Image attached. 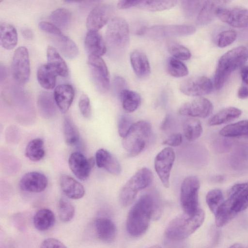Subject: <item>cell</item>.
I'll use <instances>...</instances> for the list:
<instances>
[{"label":"cell","mask_w":248,"mask_h":248,"mask_svg":"<svg viewBox=\"0 0 248 248\" xmlns=\"http://www.w3.org/2000/svg\"><path fill=\"white\" fill-rule=\"evenodd\" d=\"M154 201L148 194L141 196L130 209L126 219L128 233L134 237L142 235L147 230L154 210Z\"/></svg>","instance_id":"1"},{"label":"cell","mask_w":248,"mask_h":248,"mask_svg":"<svg viewBox=\"0 0 248 248\" xmlns=\"http://www.w3.org/2000/svg\"><path fill=\"white\" fill-rule=\"evenodd\" d=\"M204 218V212L201 209L193 214L184 212L169 223L165 230V235L170 241L183 240L199 228Z\"/></svg>","instance_id":"2"},{"label":"cell","mask_w":248,"mask_h":248,"mask_svg":"<svg viewBox=\"0 0 248 248\" xmlns=\"http://www.w3.org/2000/svg\"><path fill=\"white\" fill-rule=\"evenodd\" d=\"M248 59V47L240 46L223 54L219 59L214 77L216 89H220L232 72L240 67Z\"/></svg>","instance_id":"3"},{"label":"cell","mask_w":248,"mask_h":248,"mask_svg":"<svg viewBox=\"0 0 248 248\" xmlns=\"http://www.w3.org/2000/svg\"><path fill=\"white\" fill-rule=\"evenodd\" d=\"M129 41V30L127 22L120 17L111 19L106 32L105 43L109 54L117 56L123 53L126 49Z\"/></svg>","instance_id":"4"},{"label":"cell","mask_w":248,"mask_h":248,"mask_svg":"<svg viewBox=\"0 0 248 248\" xmlns=\"http://www.w3.org/2000/svg\"><path fill=\"white\" fill-rule=\"evenodd\" d=\"M151 132L152 126L149 122L140 121L134 123L122 141L124 148L130 156L137 155L143 150Z\"/></svg>","instance_id":"5"},{"label":"cell","mask_w":248,"mask_h":248,"mask_svg":"<svg viewBox=\"0 0 248 248\" xmlns=\"http://www.w3.org/2000/svg\"><path fill=\"white\" fill-rule=\"evenodd\" d=\"M153 179V173L149 169L144 167L137 171L120 192L119 201L121 205L127 207L132 204L139 191L149 186Z\"/></svg>","instance_id":"6"},{"label":"cell","mask_w":248,"mask_h":248,"mask_svg":"<svg viewBox=\"0 0 248 248\" xmlns=\"http://www.w3.org/2000/svg\"><path fill=\"white\" fill-rule=\"evenodd\" d=\"M200 186V181L195 176H188L184 180L181 186L180 201L184 212L193 214L199 209Z\"/></svg>","instance_id":"7"},{"label":"cell","mask_w":248,"mask_h":248,"mask_svg":"<svg viewBox=\"0 0 248 248\" xmlns=\"http://www.w3.org/2000/svg\"><path fill=\"white\" fill-rule=\"evenodd\" d=\"M88 65L93 82L97 90L102 93L109 88L110 78L107 65L100 56L89 55Z\"/></svg>","instance_id":"8"},{"label":"cell","mask_w":248,"mask_h":248,"mask_svg":"<svg viewBox=\"0 0 248 248\" xmlns=\"http://www.w3.org/2000/svg\"><path fill=\"white\" fill-rule=\"evenodd\" d=\"M11 73L14 80L20 85L24 84L29 80L30 62L26 47L20 46L15 51L11 63Z\"/></svg>","instance_id":"9"},{"label":"cell","mask_w":248,"mask_h":248,"mask_svg":"<svg viewBox=\"0 0 248 248\" xmlns=\"http://www.w3.org/2000/svg\"><path fill=\"white\" fill-rule=\"evenodd\" d=\"M173 150L167 147L161 150L155 159V168L162 184L165 187L170 186V176L175 160Z\"/></svg>","instance_id":"10"},{"label":"cell","mask_w":248,"mask_h":248,"mask_svg":"<svg viewBox=\"0 0 248 248\" xmlns=\"http://www.w3.org/2000/svg\"><path fill=\"white\" fill-rule=\"evenodd\" d=\"M196 31L194 26L190 25H160L146 27L144 34L159 38H169L187 36Z\"/></svg>","instance_id":"11"},{"label":"cell","mask_w":248,"mask_h":248,"mask_svg":"<svg viewBox=\"0 0 248 248\" xmlns=\"http://www.w3.org/2000/svg\"><path fill=\"white\" fill-rule=\"evenodd\" d=\"M213 89L211 80L203 76L186 79L180 86L181 92L190 96L199 97L209 94Z\"/></svg>","instance_id":"12"},{"label":"cell","mask_w":248,"mask_h":248,"mask_svg":"<svg viewBox=\"0 0 248 248\" xmlns=\"http://www.w3.org/2000/svg\"><path fill=\"white\" fill-rule=\"evenodd\" d=\"M225 201L236 214L248 208V182L233 185L229 190Z\"/></svg>","instance_id":"13"},{"label":"cell","mask_w":248,"mask_h":248,"mask_svg":"<svg viewBox=\"0 0 248 248\" xmlns=\"http://www.w3.org/2000/svg\"><path fill=\"white\" fill-rule=\"evenodd\" d=\"M213 106L207 99L200 97L182 105L179 112L182 115L205 118L212 112Z\"/></svg>","instance_id":"14"},{"label":"cell","mask_w":248,"mask_h":248,"mask_svg":"<svg viewBox=\"0 0 248 248\" xmlns=\"http://www.w3.org/2000/svg\"><path fill=\"white\" fill-rule=\"evenodd\" d=\"M69 166L73 173L81 180H86L94 165L92 158H88L80 152L72 153L68 159Z\"/></svg>","instance_id":"15"},{"label":"cell","mask_w":248,"mask_h":248,"mask_svg":"<svg viewBox=\"0 0 248 248\" xmlns=\"http://www.w3.org/2000/svg\"><path fill=\"white\" fill-rule=\"evenodd\" d=\"M113 13L112 7L108 4L97 5L89 13L86 20L89 31H97L109 21Z\"/></svg>","instance_id":"16"},{"label":"cell","mask_w":248,"mask_h":248,"mask_svg":"<svg viewBox=\"0 0 248 248\" xmlns=\"http://www.w3.org/2000/svg\"><path fill=\"white\" fill-rule=\"evenodd\" d=\"M217 16L232 27L237 28L248 27V9L222 8L218 11Z\"/></svg>","instance_id":"17"},{"label":"cell","mask_w":248,"mask_h":248,"mask_svg":"<svg viewBox=\"0 0 248 248\" xmlns=\"http://www.w3.org/2000/svg\"><path fill=\"white\" fill-rule=\"evenodd\" d=\"M46 177L37 171H31L24 175L19 182L21 189L29 192H41L47 186Z\"/></svg>","instance_id":"18"},{"label":"cell","mask_w":248,"mask_h":248,"mask_svg":"<svg viewBox=\"0 0 248 248\" xmlns=\"http://www.w3.org/2000/svg\"><path fill=\"white\" fill-rule=\"evenodd\" d=\"M232 0H206L198 13L197 21L199 25H205L211 22L219 10Z\"/></svg>","instance_id":"19"},{"label":"cell","mask_w":248,"mask_h":248,"mask_svg":"<svg viewBox=\"0 0 248 248\" xmlns=\"http://www.w3.org/2000/svg\"><path fill=\"white\" fill-rule=\"evenodd\" d=\"M74 95V90L70 84H60L55 88L53 97L56 106L62 113H65L68 111L73 102Z\"/></svg>","instance_id":"20"},{"label":"cell","mask_w":248,"mask_h":248,"mask_svg":"<svg viewBox=\"0 0 248 248\" xmlns=\"http://www.w3.org/2000/svg\"><path fill=\"white\" fill-rule=\"evenodd\" d=\"M94 228L96 235L101 241L111 243L115 240L117 229L110 219L104 217L97 218L94 222Z\"/></svg>","instance_id":"21"},{"label":"cell","mask_w":248,"mask_h":248,"mask_svg":"<svg viewBox=\"0 0 248 248\" xmlns=\"http://www.w3.org/2000/svg\"><path fill=\"white\" fill-rule=\"evenodd\" d=\"M60 185L62 192L70 199H79L85 194L83 185L68 175L62 174L60 176Z\"/></svg>","instance_id":"22"},{"label":"cell","mask_w":248,"mask_h":248,"mask_svg":"<svg viewBox=\"0 0 248 248\" xmlns=\"http://www.w3.org/2000/svg\"><path fill=\"white\" fill-rule=\"evenodd\" d=\"M95 162L98 168L112 174L119 175L121 173V165L117 158L104 149H100L96 152Z\"/></svg>","instance_id":"23"},{"label":"cell","mask_w":248,"mask_h":248,"mask_svg":"<svg viewBox=\"0 0 248 248\" xmlns=\"http://www.w3.org/2000/svg\"><path fill=\"white\" fill-rule=\"evenodd\" d=\"M50 36L54 45L64 57L69 59L77 57L79 53L78 49L72 40L62 32Z\"/></svg>","instance_id":"24"},{"label":"cell","mask_w":248,"mask_h":248,"mask_svg":"<svg viewBox=\"0 0 248 248\" xmlns=\"http://www.w3.org/2000/svg\"><path fill=\"white\" fill-rule=\"evenodd\" d=\"M84 45L89 55L101 56L107 51L106 43L102 36L96 31H89L87 33Z\"/></svg>","instance_id":"25"},{"label":"cell","mask_w":248,"mask_h":248,"mask_svg":"<svg viewBox=\"0 0 248 248\" xmlns=\"http://www.w3.org/2000/svg\"><path fill=\"white\" fill-rule=\"evenodd\" d=\"M46 56L47 64L57 75L64 78L68 76V67L63 58L55 47L52 46H48Z\"/></svg>","instance_id":"26"},{"label":"cell","mask_w":248,"mask_h":248,"mask_svg":"<svg viewBox=\"0 0 248 248\" xmlns=\"http://www.w3.org/2000/svg\"><path fill=\"white\" fill-rule=\"evenodd\" d=\"M130 63L136 75L140 78L148 77L151 72V67L146 55L142 51L135 50L130 56Z\"/></svg>","instance_id":"27"},{"label":"cell","mask_w":248,"mask_h":248,"mask_svg":"<svg viewBox=\"0 0 248 248\" xmlns=\"http://www.w3.org/2000/svg\"><path fill=\"white\" fill-rule=\"evenodd\" d=\"M18 41L16 29L11 24L1 22L0 24V43L2 47L7 49H13Z\"/></svg>","instance_id":"28"},{"label":"cell","mask_w":248,"mask_h":248,"mask_svg":"<svg viewBox=\"0 0 248 248\" xmlns=\"http://www.w3.org/2000/svg\"><path fill=\"white\" fill-rule=\"evenodd\" d=\"M37 105L40 114L45 119H51L56 113L53 95L48 92H43L39 95Z\"/></svg>","instance_id":"29"},{"label":"cell","mask_w":248,"mask_h":248,"mask_svg":"<svg viewBox=\"0 0 248 248\" xmlns=\"http://www.w3.org/2000/svg\"><path fill=\"white\" fill-rule=\"evenodd\" d=\"M55 217L53 212L47 208L38 210L33 218L35 228L40 231H46L50 229L54 224Z\"/></svg>","instance_id":"30"},{"label":"cell","mask_w":248,"mask_h":248,"mask_svg":"<svg viewBox=\"0 0 248 248\" xmlns=\"http://www.w3.org/2000/svg\"><path fill=\"white\" fill-rule=\"evenodd\" d=\"M119 94L122 107L126 113L134 112L140 104V96L136 92L124 89Z\"/></svg>","instance_id":"31"},{"label":"cell","mask_w":248,"mask_h":248,"mask_svg":"<svg viewBox=\"0 0 248 248\" xmlns=\"http://www.w3.org/2000/svg\"><path fill=\"white\" fill-rule=\"evenodd\" d=\"M242 114L241 110L235 107H228L219 111L209 121L211 126L224 124L233 121L239 117Z\"/></svg>","instance_id":"32"},{"label":"cell","mask_w":248,"mask_h":248,"mask_svg":"<svg viewBox=\"0 0 248 248\" xmlns=\"http://www.w3.org/2000/svg\"><path fill=\"white\" fill-rule=\"evenodd\" d=\"M219 134L228 138H248V120L228 124L220 130Z\"/></svg>","instance_id":"33"},{"label":"cell","mask_w":248,"mask_h":248,"mask_svg":"<svg viewBox=\"0 0 248 248\" xmlns=\"http://www.w3.org/2000/svg\"><path fill=\"white\" fill-rule=\"evenodd\" d=\"M58 75L47 64L41 65L37 71V78L40 85L46 90L53 89Z\"/></svg>","instance_id":"34"},{"label":"cell","mask_w":248,"mask_h":248,"mask_svg":"<svg viewBox=\"0 0 248 248\" xmlns=\"http://www.w3.org/2000/svg\"><path fill=\"white\" fill-rule=\"evenodd\" d=\"M183 129L185 137L190 141L198 139L202 132L200 121L193 117L187 118L184 122Z\"/></svg>","instance_id":"35"},{"label":"cell","mask_w":248,"mask_h":248,"mask_svg":"<svg viewBox=\"0 0 248 248\" xmlns=\"http://www.w3.org/2000/svg\"><path fill=\"white\" fill-rule=\"evenodd\" d=\"M25 155L33 161H38L43 159L45 155L43 140L36 138L30 141L26 147Z\"/></svg>","instance_id":"36"},{"label":"cell","mask_w":248,"mask_h":248,"mask_svg":"<svg viewBox=\"0 0 248 248\" xmlns=\"http://www.w3.org/2000/svg\"><path fill=\"white\" fill-rule=\"evenodd\" d=\"M62 129L66 144L69 146L77 144L79 140V133L77 127L69 117L64 118Z\"/></svg>","instance_id":"37"},{"label":"cell","mask_w":248,"mask_h":248,"mask_svg":"<svg viewBox=\"0 0 248 248\" xmlns=\"http://www.w3.org/2000/svg\"><path fill=\"white\" fill-rule=\"evenodd\" d=\"M177 3V0H146L138 8L151 11H162L170 9Z\"/></svg>","instance_id":"38"},{"label":"cell","mask_w":248,"mask_h":248,"mask_svg":"<svg viewBox=\"0 0 248 248\" xmlns=\"http://www.w3.org/2000/svg\"><path fill=\"white\" fill-rule=\"evenodd\" d=\"M57 209L59 218L62 222H69L74 217L75 207L72 203L65 197H62L59 199Z\"/></svg>","instance_id":"39"},{"label":"cell","mask_w":248,"mask_h":248,"mask_svg":"<svg viewBox=\"0 0 248 248\" xmlns=\"http://www.w3.org/2000/svg\"><path fill=\"white\" fill-rule=\"evenodd\" d=\"M72 18L70 12L65 8H59L50 15V19L59 29H64L68 26Z\"/></svg>","instance_id":"40"},{"label":"cell","mask_w":248,"mask_h":248,"mask_svg":"<svg viewBox=\"0 0 248 248\" xmlns=\"http://www.w3.org/2000/svg\"><path fill=\"white\" fill-rule=\"evenodd\" d=\"M167 70L169 74L175 78H181L188 74L186 65L180 60L174 57L170 58L167 62Z\"/></svg>","instance_id":"41"},{"label":"cell","mask_w":248,"mask_h":248,"mask_svg":"<svg viewBox=\"0 0 248 248\" xmlns=\"http://www.w3.org/2000/svg\"><path fill=\"white\" fill-rule=\"evenodd\" d=\"M224 201L223 193L219 189H214L209 191L206 196L207 204L214 215Z\"/></svg>","instance_id":"42"},{"label":"cell","mask_w":248,"mask_h":248,"mask_svg":"<svg viewBox=\"0 0 248 248\" xmlns=\"http://www.w3.org/2000/svg\"><path fill=\"white\" fill-rule=\"evenodd\" d=\"M168 49L174 58L180 60L186 61L191 56L190 51L187 48L176 42H169L168 44Z\"/></svg>","instance_id":"43"},{"label":"cell","mask_w":248,"mask_h":248,"mask_svg":"<svg viewBox=\"0 0 248 248\" xmlns=\"http://www.w3.org/2000/svg\"><path fill=\"white\" fill-rule=\"evenodd\" d=\"M206 0H182V8L185 16L188 17L199 13Z\"/></svg>","instance_id":"44"},{"label":"cell","mask_w":248,"mask_h":248,"mask_svg":"<svg viewBox=\"0 0 248 248\" xmlns=\"http://www.w3.org/2000/svg\"><path fill=\"white\" fill-rule=\"evenodd\" d=\"M236 33L232 30L220 32L216 37V43L219 47H224L232 44L236 39Z\"/></svg>","instance_id":"45"},{"label":"cell","mask_w":248,"mask_h":248,"mask_svg":"<svg viewBox=\"0 0 248 248\" xmlns=\"http://www.w3.org/2000/svg\"><path fill=\"white\" fill-rule=\"evenodd\" d=\"M240 76L242 82L237 95L239 98L245 99L248 97V65L241 67Z\"/></svg>","instance_id":"46"},{"label":"cell","mask_w":248,"mask_h":248,"mask_svg":"<svg viewBox=\"0 0 248 248\" xmlns=\"http://www.w3.org/2000/svg\"><path fill=\"white\" fill-rule=\"evenodd\" d=\"M134 124L132 119L127 114H123L120 118L118 124L119 135L124 138L128 133Z\"/></svg>","instance_id":"47"},{"label":"cell","mask_w":248,"mask_h":248,"mask_svg":"<svg viewBox=\"0 0 248 248\" xmlns=\"http://www.w3.org/2000/svg\"><path fill=\"white\" fill-rule=\"evenodd\" d=\"M78 107L82 115L85 118L90 119L92 116L90 101L86 94L82 95L78 101Z\"/></svg>","instance_id":"48"},{"label":"cell","mask_w":248,"mask_h":248,"mask_svg":"<svg viewBox=\"0 0 248 248\" xmlns=\"http://www.w3.org/2000/svg\"><path fill=\"white\" fill-rule=\"evenodd\" d=\"M39 28L49 35H55L62 32L60 29L53 23L46 21H42L39 23Z\"/></svg>","instance_id":"49"},{"label":"cell","mask_w":248,"mask_h":248,"mask_svg":"<svg viewBox=\"0 0 248 248\" xmlns=\"http://www.w3.org/2000/svg\"><path fill=\"white\" fill-rule=\"evenodd\" d=\"M183 140L182 135L180 133H174L171 135L163 142V144L170 146H178L180 145Z\"/></svg>","instance_id":"50"},{"label":"cell","mask_w":248,"mask_h":248,"mask_svg":"<svg viewBox=\"0 0 248 248\" xmlns=\"http://www.w3.org/2000/svg\"><path fill=\"white\" fill-rule=\"evenodd\" d=\"M41 248H65L66 246L61 241L55 238H50L44 240L41 244Z\"/></svg>","instance_id":"51"},{"label":"cell","mask_w":248,"mask_h":248,"mask_svg":"<svg viewBox=\"0 0 248 248\" xmlns=\"http://www.w3.org/2000/svg\"><path fill=\"white\" fill-rule=\"evenodd\" d=\"M146 0H119L117 6L119 9H125L138 6Z\"/></svg>","instance_id":"52"},{"label":"cell","mask_w":248,"mask_h":248,"mask_svg":"<svg viewBox=\"0 0 248 248\" xmlns=\"http://www.w3.org/2000/svg\"><path fill=\"white\" fill-rule=\"evenodd\" d=\"M6 139L8 142H15L19 137V131L17 127L11 125L7 127L5 133Z\"/></svg>","instance_id":"53"},{"label":"cell","mask_w":248,"mask_h":248,"mask_svg":"<svg viewBox=\"0 0 248 248\" xmlns=\"http://www.w3.org/2000/svg\"><path fill=\"white\" fill-rule=\"evenodd\" d=\"M21 33L23 37L27 39H31L33 38V33L29 29H24L21 31Z\"/></svg>","instance_id":"54"},{"label":"cell","mask_w":248,"mask_h":248,"mask_svg":"<svg viewBox=\"0 0 248 248\" xmlns=\"http://www.w3.org/2000/svg\"><path fill=\"white\" fill-rule=\"evenodd\" d=\"M0 82L3 81L7 77L8 75V70L4 65L0 64Z\"/></svg>","instance_id":"55"},{"label":"cell","mask_w":248,"mask_h":248,"mask_svg":"<svg viewBox=\"0 0 248 248\" xmlns=\"http://www.w3.org/2000/svg\"><path fill=\"white\" fill-rule=\"evenodd\" d=\"M102 0H81V4L84 7L90 6Z\"/></svg>","instance_id":"56"},{"label":"cell","mask_w":248,"mask_h":248,"mask_svg":"<svg viewBox=\"0 0 248 248\" xmlns=\"http://www.w3.org/2000/svg\"><path fill=\"white\" fill-rule=\"evenodd\" d=\"M230 247L231 248H242L243 246L239 244H234L232 245Z\"/></svg>","instance_id":"57"},{"label":"cell","mask_w":248,"mask_h":248,"mask_svg":"<svg viewBox=\"0 0 248 248\" xmlns=\"http://www.w3.org/2000/svg\"><path fill=\"white\" fill-rule=\"evenodd\" d=\"M67 1L71 2V1H77L78 0H66Z\"/></svg>","instance_id":"58"},{"label":"cell","mask_w":248,"mask_h":248,"mask_svg":"<svg viewBox=\"0 0 248 248\" xmlns=\"http://www.w3.org/2000/svg\"><path fill=\"white\" fill-rule=\"evenodd\" d=\"M4 0H0V2L1 3Z\"/></svg>","instance_id":"59"}]
</instances>
